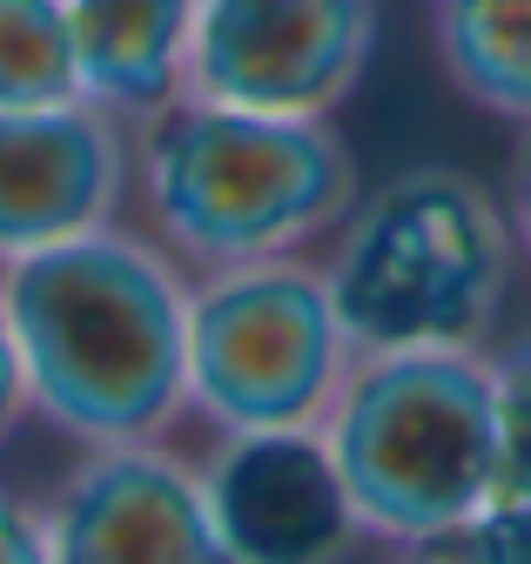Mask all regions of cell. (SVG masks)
<instances>
[{"mask_svg":"<svg viewBox=\"0 0 531 564\" xmlns=\"http://www.w3.org/2000/svg\"><path fill=\"white\" fill-rule=\"evenodd\" d=\"M316 431L329 464H337L364 544L411 557L491 505L498 477L491 349L478 343L364 349L344 397L329 403Z\"/></svg>","mask_w":531,"mask_h":564,"instance_id":"3","label":"cell"},{"mask_svg":"<svg viewBox=\"0 0 531 564\" xmlns=\"http://www.w3.org/2000/svg\"><path fill=\"white\" fill-rule=\"evenodd\" d=\"M28 397L82 451L149 444L188 423V269L136 223L0 262Z\"/></svg>","mask_w":531,"mask_h":564,"instance_id":"1","label":"cell"},{"mask_svg":"<svg viewBox=\"0 0 531 564\" xmlns=\"http://www.w3.org/2000/svg\"><path fill=\"white\" fill-rule=\"evenodd\" d=\"M0 564H47V511L0 484Z\"/></svg>","mask_w":531,"mask_h":564,"instance_id":"14","label":"cell"},{"mask_svg":"<svg viewBox=\"0 0 531 564\" xmlns=\"http://www.w3.org/2000/svg\"><path fill=\"white\" fill-rule=\"evenodd\" d=\"M195 464L229 564H350L364 551L323 431L209 437Z\"/></svg>","mask_w":531,"mask_h":564,"instance_id":"8","label":"cell"},{"mask_svg":"<svg viewBox=\"0 0 531 564\" xmlns=\"http://www.w3.org/2000/svg\"><path fill=\"white\" fill-rule=\"evenodd\" d=\"M316 262L357 349H491V323L518 282L505 195L464 169H404L364 188Z\"/></svg>","mask_w":531,"mask_h":564,"instance_id":"4","label":"cell"},{"mask_svg":"<svg viewBox=\"0 0 531 564\" xmlns=\"http://www.w3.org/2000/svg\"><path fill=\"white\" fill-rule=\"evenodd\" d=\"M82 101L75 41L61 0H0V108Z\"/></svg>","mask_w":531,"mask_h":564,"instance_id":"12","label":"cell"},{"mask_svg":"<svg viewBox=\"0 0 531 564\" xmlns=\"http://www.w3.org/2000/svg\"><path fill=\"white\" fill-rule=\"evenodd\" d=\"M364 195L337 121L169 101L128 128V208L188 275L316 256Z\"/></svg>","mask_w":531,"mask_h":564,"instance_id":"2","label":"cell"},{"mask_svg":"<svg viewBox=\"0 0 531 564\" xmlns=\"http://www.w3.org/2000/svg\"><path fill=\"white\" fill-rule=\"evenodd\" d=\"M357 357L316 256L188 275V423L209 437L316 431Z\"/></svg>","mask_w":531,"mask_h":564,"instance_id":"5","label":"cell"},{"mask_svg":"<svg viewBox=\"0 0 531 564\" xmlns=\"http://www.w3.org/2000/svg\"><path fill=\"white\" fill-rule=\"evenodd\" d=\"M505 216H511L518 269H531V128H518V155H511V182H505Z\"/></svg>","mask_w":531,"mask_h":564,"instance_id":"16","label":"cell"},{"mask_svg":"<svg viewBox=\"0 0 531 564\" xmlns=\"http://www.w3.org/2000/svg\"><path fill=\"white\" fill-rule=\"evenodd\" d=\"M41 511L47 564H229L203 498V464L169 437L82 451Z\"/></svg>","mask_w":531,"mask_h":564,"instance_id":"7","label":"cell"},{"mask_svg":"<svg viewBox=\"0 0 531 564\" xmlns=\"http://www.w3.org/2000/svg\"><path fill=\"white\" fill-rule=\"evenodd\" d=\"M377 61V0H195V101L337 121Z\"/></svg>","mask_w":531,"mask_h":564,"instance_id":"6","label":"cell"},{"mask_svg":"<svg viewBox=\"0 0 531 564\" xmlns=\"http://www.w3.org/2000/svg\"><path fill=\"white\" fill-rule=\"evenodd\" d=\"M28 423H34V397H28V370H21L14 323H8V310H0V451H8Z\"/></svg>","mask_w":531,"mask_h":564,"instance_id":"15","label":"cell"},{"mask_svg":"<svg viewBox=\"0 0 531 564\" xmlns=\"http://www.w3.org/2000/svg\"><path fill=\"white\" fill-rule=\"evenodd\" d=\"M61 8H68L82 101L121 115L128 128L182 101L195 0H61Z\"/></svg>","mask_w":531,"mask_h":564,"instance_id":"10","label":"cell"},{"mask_svg":"<svg viewBox=\"0 0 531 564\" xmlns=\"http://www.w3.org/2000/svg\"><path fill=\"white\" fill-rule=\"evenodd\" d=\"M524 524H531V518H524Z\"/></svg>","mask_w":531,"mask_h":564,"instance_id":"17","label":"cell"},{"mask_svg":"<svg viewBox=\"0 0 531 564\" xmlns=\"http://www.w3.org/2000/svg\"><path fill=\"white\" fill-rule=\"evenodd\" d=\"M128 121L95 101L0 108V262L128 223Z\"/></svg>","mask_w":531,"mask_h":564,"instance_id":"9","label":"cell"},{"mask_svg":"<svg viewBox=\"0 0 531 564\" xmlns=\"http://www.w3.org/2000/svg\"><path fill=\"white\" fill-rule=\"evenodd\" d=\"M431 54L478 115L531 128V0H431Z\"/></svg>","mask_w":531,"mask_h":564,"instance_id":"11","label":"cell"},{"mask_svg":"<svg viewBox=\"0 0 531 564\" xmlns=\"http://www.w3.org/2000/svg\"><path fill=\"white\" fill-rule=\"evenodd\" d=\"M491 403H498V477L485 511L531 518V336L491 349Z\"/></svg>","mask_w":531,"mask_h":564,"instance_id":"13","label":"cell"}]
</instances>
